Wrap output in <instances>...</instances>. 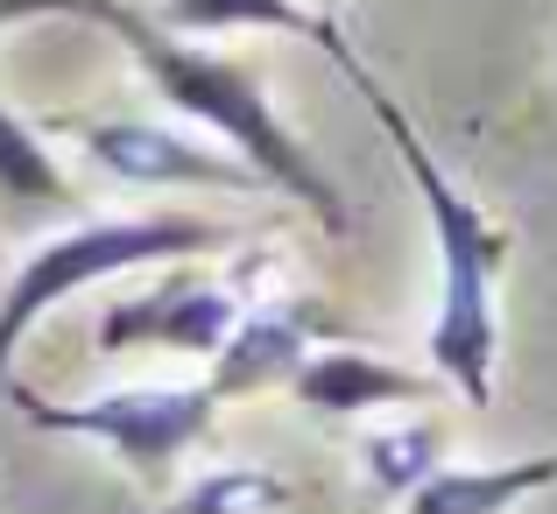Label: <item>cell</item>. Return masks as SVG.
<instances>
[{
	"label": "cell",
	"mask_w": 557,
	"mask_h": 514,
	"mask_svg": "<svg viewBox=\"0 0 557 514\" xmlns=\"http://www.w3.org/2000/svg\"><path fill=\"white\" fill-rule=\"evenodd\" d=\"M107 36H121L127 50H135L141 78H149L177 113L205 121L219 141H233V155H240L261 184L289 190L304 212H318L332 233H346V198L332 190V176L311 163V149L289 135V121H275V106H269V92H261L255 64L219 57V50H198V42H184L177 28L149 22V14H135V8L113 14Z\"/></svg>",
	"instance_id": "7a4b0ae2"
},
{
	"label": "cell",
	"mask_w": 557,
	"mask_h": 514,
	"mask_svg": "<svg viewBox=\"0 0 557 514\" xmlns=\"http://www.w3.org/2000/svg\"><path fill=\"white\" fill-rule=\"evenodd\" d=\"M0 190L22 198V204H64V170H57V155L42 149L36 127L8 106H0Z\"/></svg>",
	"instance_id": "7c38bea8"
},
{
	"label": "cell",
	"mask_w": 557,
	"mask_h": 514,
	"mask_svg": "<svg viewBox=\"0 0 557 514\" xmlns=\"http://www.w3.org/2000/svg\"><path fill=\"white\" fill-rule=\"evenodd\" d=\"M550 487H557V451L508 459V465H437L403 501V514H508Z\"/></svg>",
	"instance_id": "9c48e42d"
},
{
	"label": "cell",
	"mask_w": 557,
	"mask_h": 514,
	"mask_svg": "<svg viewBox=\"0 0 557 514\" xmlns=\"http://www.w3.org/2000/svg\"><path fill=\"white\" fill-rule=\"evenodd\" d=\"M163 28H177V36H226V28L311 36L318 14H304L297 0H163Z\"/></svg>",
	"instance_id": "30bf717a"
},
{
	"label": "cell",
	"mask_w": 557,
	"mask_h": 514,
	"mask_svg": "<svg viewBox=\"0 0 557 514\" xmlns=\"http://www.w3.org/2000/svg\"><path fill=\"white\" fill-rule=\"evenodd\" d=\"M368 479L381 493H395V501H409V493L423 487V479L437 473V430L431 423H409V430H381V437H368Z\"/></svg>",
	"instance_id": "4fadbf2b"
},
{
	"label": "cell",
	"mask_w": 557,
	"mask_h": 514,
	"mask_svg": "<svg viewBox=\"0 0 557 514\" xmlns=\"http://www.w3.org/2000/svg\"><path fill=\"white\" fill-rule=\"evenodd\" d=\"M127 0H0V36L8 28H28V22H99V28H113V14H121Z\"/></svg>",
	"instance_id": "5bb4252c"
},
{
	"label": "cell",
	"mask_w": 557,
	"mask_h": 514,
	"mask_svg": "<svg viewBox=\"0 0 557 514\" xmlns=\"http://www.w3.org/2000/svg\"><path fill=\"white\" fill-rule=\"evenodd\" d=\"M289 501V479L261 473V465H226V473H205L198 487H184L170 514H275Z\"/></svg>",
	"instance_id": "8fae6325"
},
{
	"label": "cell",
	"mask_w": 557,
	"mask_h": 514,
	"mask_svg": "<svg viewBox=\"0 0 557 514\" xmlns=\"http://www.w3.org/2000/svg\"><path fill=\"white\" fill-rule=\"evenodd\" d=\"M226 240V226L212 218H184V212H149V218H99V226H71L57 233L50 247L22 261V275L8 283L0 297V380H8V360L14 346L28 339L50 303L78 297L85 283H107V275H127V268H156V261H184V254H205V247Z\"/></svg>",
	"instance_id": "3957f363"
},
{
	"label": "cell",
	"mask_w": 557,
	"mask_h": 514,
	"mask_svg": "<svg viewBox=\"0 0 557 514\" xmlns=\"http://www.w3.org/2000/svg\"><path fill=\"white\" fill-rule=\"evenodd\" d=\"M311 36L332 50V64L346 71V85L368 99V113L381 121L388 149L403 155L409 184H417L423 218H431V240H437L431 366L451 380V388H459V402L487 409V402H494V352H502V311H494V283H502V261H508V233L494 226V218L480 212V204L466 198L459 184H451L445 163H437L431 149H423V135H417V121L403 113V99H395L388 85H381L374 71L360 64V50L339 36V22H325V14H318Z\"/></svg>",
	"instance_id": "6da1fadb"
},
{
	"label": "cell",
	"mask_w": 557,
	"mask_h": 514,
	"mask_svg": "<svg viewBox=\"0 0 557 514\" xmlns=\"http://www.w3.org/2000/svg\"><path fill=\"white\" fill-rule=\"evenodd\" d=\"M78 141L92 163H107L127 184H198V190H255L261 184L240 155H212L156 121H78Z\"/></svg>",
	"instance_id": "8992f818"
},
{
	"label": "cell",
	"mask_w": 557,
	"mask_h": 514,
	"mask_svg": "<svg viewBox=\"0 0 557 514\" xmlns=\"http://www.w3.org/2000/svg\"><path fill=\"white\" fill-rule=\"evenodd\" d=\"M325 325L318 303H261V311H240V325L226 331V346L212 352V394L233 402V394H255L289 380L304 360H311V331Z\"/></svg>",
	"instance_id": "52a82bcc"
},
{
	"label": "cell",
	"mask_w": 557,
	"mask_h": 514,
	"mask_svg": "<svg viewBox=\"0 0 557 514\" xmlns=\"http://www.w3.org/2000/svg\"><path fill=\"white\" fill-rule=\"evenodd\" d=\"M304 409L318 416H368V409H395V402H431V380L409 374V366H388L374 352H354V346H332V352H311V360L289 374Z\"/></svg>",
	"instance_id": "ba28073f"
},
{
	"label": "cell",
	"mask_w": 557,
	"mask_h": 514,
	"mask_svg": "<svg viewBox=\"0 0 557 514\" xmlns=\"http://www.w3.org/2000/svg\"><path fill=\"white\" fill-rule=\"evenodd\" d=\"M240 289L226 283H163L141 297L113 303L99 317V352H127V346H163V352H198L212 360L226 346V331L240 325Z\"/></svg>",
	"instance_id": "5b68a950"
},
{
	"label": "cell",
	"mask_w": 557,
	"mask_h": 514,
	"mask_svg": "<svg viewBox=\"0 0 557 514\" xmlns=\"http://www.w3.org/2000/svg\"><path fill=\"white\" fill-rule=\"evenodd\" d=\"M0 394H8L36 430L85 437V444L127 459L141 479H163L190 444H205V430H212V416H219L212 380H198V388H113V394H85V402H42L22 380H0Z\"/></svg>",
	"instance_id": "277c9868"
}]
</instances>
